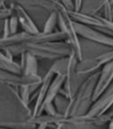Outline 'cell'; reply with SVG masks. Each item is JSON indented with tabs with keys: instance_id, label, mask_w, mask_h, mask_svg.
<instances>
[{
	"instance_id": "1",
	"label": "cell",
	"mask_w": 113,
	"mask_h": 129,
	"mask_svg": "<svg viewBox=\"0 0 113 129\" xmlns=\"http://www.w3.org/2000/svg\"><path fill=\"white\" fill-rule=\"evenodd\" d=\"M32 109L19 97L18 90L0 81V127L7 129H35L28 122Z\"/></svg>"
},
{
	"instance_id": "2",
	"label": "cell",
	"mask_w": 113,
	"mask_h": 129,
	"mask_svg": "<svg viewBox=\"0 0 113 129\" xmlns=\"http://www.w3.org/2000/svg\"><path fill=\"white\" fill-rule=\"evenodd\" d=\"M5 54L13 60L14 56H19L23 53L33 55L37 59L55 60L66 57L72 50L67 41H48V42H30L12 46L3 50Z\"/></svg>"
},
{
	"instance_id": "3",
	"label": "cell",
	"mask_w": 113,
	"mask_h": 129,
	"mask_svg": "<svg viewBox=\"0 0 113 129\" xmlns=\"http://www.w3.org/2000/svg\"><path fill=\"white\" fill-rule=\"evenodd\" d=\"M100 71L89 76L80 86L76 94L69 102L67 118L84 116L89 112L93 105V94Z\"/></svg>"
},
{
	"instance_id": "4",
	"label": "cell",
	"mask_w": 113,
	"mask_h": 129,
	"mask_svg": "<svg viewBox=\"0 0 113 129\" xmlns=\"http://www.w3.org/2000/svg\"><path fill=\"white\" fill-rule=\"evenodd\" d=\"M66 41V36L61 31L52 34H44L40 32L38 34H27L25 32L17 33L7 38L0 37V50H5L16 45L25 44L30 42H48V41Z\"/></svg>"
},
{
	"instance_id": "5",
	"label": "cell",
	"mask_w": 113,
	"mask_h": 129,
	"mask_svg": "<svg viewBox=\"0 0 113 129\" xmlns=\"http://www.w3.org/2000/svg\"><path fill=\"white\" fill-rule=\"evenodd\" d=\"M58 22L60 31L66 36V41L69 44L72 52L77 58L78 61L83 60L82 45L74 27V21L69 17L68 11L63 7L58 12Z\"/></svg>"
},
{
	"instance_id": "6",
	"label": "cell",
	"mask_w": 113,
	"mask_h": 129,
	"mask_svg": "<svg viewBox=\"0 0 113 129\" xmlns=\"http://www.w3.org/2000/svg\"><path fill=\"white\" fill-rule=\"evenodd\" d=\"M0 81L16 90L22 87H27L31 89L32 93H34L41 86L42 77L39 75H23L0 70Z\"/></svg>"
},
{
	"instance_id": "7",
	"label": "cell",
	"mask_w": 113,
	"mask_h": 129,
	"mask_svg": "<svg viewBox=\"0 0 113 129\" xmlns=\"http://www.w3.org/2000/svg\"><path fill=\"white\" fill-rule=\"evenodd\" d=\"M5 5L6 7L10 5H19L29 15L37 13L40 11H43L47 14H50L53 12H58L64 7L60 0H6Z\"/></svg>"
},
{
	"instance_id": "8",
	"label": "cell",
	"mask_w": 113,
	"mask_h": 129,
	"mask_svg": "<svg viewBox=\"0 0 113 129\" xmlns=\"http://www.w3.org/2000/svg\"><path fill=\"white\" fill-rule=\"evenodd\" d=\"M74 27L78 36L80 35L87 40H90V41H95L101 45H104V46L110 47L113 48V38L110 36L106 35L91 26H85V25L80 24V23L74 22Z\"/></svg>"
},
{
	"instance_id": "9",
	"label": "cell",
	"mask_w": 113,
	"mask_h": 129,
	"mask_svg": "<svg viewBox=\"0 0 113 129\" xmlns=\"http://www.w3.org/2000/svg\"><path fill=\"white\" fill-rule=\"evenodd\" d=\"M113 105V81L103 94L93 103L90 110L86 115L101 116L107 113Z\"/></svg>"
},
{
	"instance_id": "10",
	"label": "cell",
	"mask_w": 113,
	"mask_h": 129,
	"mask_svg": "<svg viewBox=\"0 0 113 129\" xmlns=\"http://www.w3.org/2000/svg\"><path fill=\"white\" fill-rule=\"evenodd\" d=\"M78 60L74 54L71 52V54L68 56L62 57L57 59L53 62V64L50 66L49 70L55 75L64 76L67 77L73 72H76V68L77 65Z\"/></svg>"
},
{
	"instance_id": "11",
	"label": "cell",
	"mask_w": 113,
	"mask_h": 129,
	"mask_svg": "<svg viewBox=\"0 0 113 129\" xmlns=\"http://www.w3.org/2000/svg\"><path fill=\"white\" fill-rule=\"evenodd\" d=\"M113 81V61L107 62L103 65V69L100 71L99 77L95 87L93 94V103L104 92V90L109 87L110 83Z\"/></svg>"
},
{
	"instance_id": "12",
	"label": "cell",
	"mask_w": 113,
	"mask_h": 129,
	"mask_svg": "<svg viewBox=\"0 0 113 129\" xmlns=\"http://www.w3.org/2000/svg\"><path fill=\"white\" fill-rule=\"evenodd\" d=\"M87 77H88L86 76L73 72L72 74L66 77L62 88L59 91V94L68 99H72Z\"/></svg>"
},
{
	"instance_id": "13",
	"label": "cell",
	"mask_w": 113,
	"mask_h": 129,
	"mask_svg": "<svg viewBox=\"0 0 113 129\" xmlns=\"http://www.w3.org/2000/svg\"><path fill=\"white\" fill-rule=\"evenodd\" d=\"M7 7L12 9V13L18 18L19 24L20 25L21 28L23 29V32L32 34L40 33L39 28L36 26L33 19H32V18L29 16V14L24 10L22 7L16 5H10Z\"/></svg>"
},
{
	"instance_id": "14",
	"label": "cell",
	"mask_w": 113,
	"mask_h": 129,
	"mask_svg": "<svg viewBox=\"0 0 113 129\" xmlns=\"http://www.w3.org/2000/svg\"><path fill=\"white\" fill-rule=\"evenodd\" d=\"M54 77V75L50 70H48L42 77V82H41V86L38 89L37 98L35 99V103H34L33 108L32 109V117H36V116L41 115V109L45 101L47 90H48V87L50 85Z\"/></svg>"
},
{
	"instance_id": "15",
	"label": "cell",
	"mask_w": 113,
	"mask_h": 129,
	"mask_svg": "<svg viewBox=\"0 0 113 129\" xmlns=\"http://www.w3.org/2000/svg\"><path fill=\"white\" fill-rule=\"evenodd\" d=\"M19 66L23 75H39L38 59L28 53H23L19 55Z\"/></svg>"
},
{
	"instance_id": "16",
	"label": "cell",
	"mask_w": 113,
	"mask_h": 129,
	"mask_svg": "<svg viewBox=\"0 0 113 129\" xmlns=\"http://www.w3.org/2000/svg\"><path fill=\"white\" fill-rule=\"evenodd\" d=\"M67 119L65 116L61 115V114L56 113L54 115H48V114H41L40 116H36V117H31L28 119V122L32 123V124L35 125V126H39V125H44L47 126H54L56 127L59 126L60 124L66 122Z\"/></svg>"
},
{
	"instance_id": "17",
	"label": "cell",
	"mask_w": 113,
	"mask_h": 129,
	"mask_svg": "<svg viewBox=\"0 0 113 129\" xmlns=\"http://www.w3.org/2000/svg\"><path fill=\"white\" fill-rule=\"evenodd\" d=\"M101 65L98 63L95 58H83L82 61H78L76 68V72L80 75L89 77L98 71Z\"/></svg>"
},
{
	"instance_id": "18",
	"label": "cell",
	"mask_w": 113,
	"mask_h": 129,
	"mask_svg": "<svg viewBox=\"0 0 113 129\" xmlns=\"http://www.w3.org/2000/svg\"><path fill=\"white\" fill-rule=\"evenodd\" d=\"M68 13L71 19L74 22L88 26H90L91 27H101L103 26V23L96 16H90L88 14L82 13L76 11H68Z\"/></svg>"
},
{
	"instance_id": "19",
	"label": "cell",
	"mask_w": 113,
	"mask_h": 129,
	"mask_svg": "<svg viewBox=\"0 0 113 129\" xmlns=\"http://www.w3.org/2000/svg\"><path fill=\"white\" fill-rule=\"evenodd\" d=\"M65 79H66V77H65L64 76H61V75L54 76L52 82H51L50 85H49V87H48L47 96H46V99H45L44 103H43V105H42V107L46 104L52 103L53 101H54V98L59 94L60 90L62 88ZM42 107H41V108H42ZM41 114H42V112H41Z\"/></svg>"
},
{
	"instance_id": "20",
	"label": "cell",
	"mask_w": 113,
	"mask_h": 129,
	"mask_svg": "<svg viewBox=\"0 0 113 129\" xmlns=\"http://www.w3.org/2000/svg\"><path fill=\"white\" fill-rule=\"evenodd\" d=\"M0 70L15 74H22L19 62L7 57L2 50H0Z\"/></svg>"
},
{
	"instance_id": "21",
	"label": "cell",
	"mask_w": 113,
	"mask_h": 129,
	"mask_svg": "<svg viewBox=\"0 0 113 129\" xmlns=\"http://www.w3.org/2000/svg\"><path fill=\"white\" fill-rule=\"evenodd\" d=\"M69 102H70V99H67V98L63 97V96L58 94V95L54 98V101H53V104H54V105L56 112L66 117L67 112H68V110Z\"/></svg>"
},
{
	"instance_id": "22",
	"label": "cell",
	"mask_w": 113,
	"mask_h": 129,
	"mask_svg": "<svg viewBox=\"0 0 113 129\" xmlns=\"http://www.w3.org/2000/svg\"><path fill=\"white\" fill-rule=\"evenodd\" d=\"M58 12H53L47 18V20L45 21L44 27H43L42 33L44 34H52L54 32V28L58 22Z\"/></svg>"
},
{
	"instance_id": "23",
	"label": "cell",
	"mask_w": 113,
	"mask_h": 129,
	"mask_svg": "<svg viewBox=\"0 0 113 129\" xmlns=\"http://www.w3.org/2000/svg\"><path fill=\"white\" fill-rule=\"evenodd\" d=\"M96 17L101 20V22L103 23V26L101 27H93V28L113 38V21H108L103 19V17H99V16H96Z\"/></svg>"
},
{
	"instance_id": "24",
	"label": "cell",
	"mask_w": 113,
	"mask_h": 129,
	"mask_svg": "<svg viewBox=\"0 0 113 129\" xmlns=\"http://www.w3.org/2000/svg\"><path fill=\"white\" fill-rule=\"evenodd\" d=\"M95 59L98 61V63L101 66L103 64L104 65L107 62H110V61H113V49L107 50V51L98 54L96 57H95Z\"/></svg>"
},
{
	"instance_id": "25",
	"label": "cell",
	"mask_w": 113,
	"mask_h": 129,
	"mask_svg": "<svg viewBox=\"0 0 113 129\" xmlns=\"http://www.w3.org/2000/svg\"><path fill=\"white\" fill-rule=\"evenodd\" d=\"M19 94V97L22 99V101L25 105H29L30 106L31 104V97H32V91H31L30 88H27V87H22V88H19L18 90Z\"/></svg>"
},
{
	"instance_id": "26",
	"label": "cell",
	"mask_w": 113,
	"mask_h": 129,
	"mask_svg": "<svg viewBox=\"0 0 113 129\" xmlns=\"http://www.w3.org/2000/svg\"><path fill=\"white\" fill-rule=\"evenodd\" d=\"M7 20H8V26H9V29H10V34L11 35H13V34H17L18 29H19V26L18 18L12 13V15L7 19Z\"/></svg>"
},
{
	"instance_id": "27",
	"label": "cell",
	"mask_w": 113,
	"mask_h": 129,
	"mask_svg": "<svg viewBox=\"0 0 113 129\" xmlns=\"http://www.w3.org/2000/svg\"><path fill=\"white\" fill-rule=\"evenodd\" d=\"M103 12H104V18L108 21H112V13H111V5L109 1H105L103 3Z\"/></svg>"
},
{
	"instance_id": "28",
	"label": "cell",
	"mask_w": 113,
	"mask_h": 129,
	"mask_svg": "<svg viewBox=\"0 0 113 129\" xmlns=\"http://www.w3.org/2000/svg\"><path fill=\"white\" fill-rule=\"evenodd\" d=\"M12 14V11L11 8L6 7V8L0 9V20H5V19H8L11 15Z\"/></svg>"
},
{
	"instance_id": "29",
	"label": "cell",
	"mask_w": 113,
	"mask_h": 129,
	"mask_svg": "<svg viewBox=\"0 0 113 129\" xmlns=\"http://www.w3.org/2000/svg\"><path fill=\"white\" fill-rule=\"evenodd\" d=\"M3 35H2L1 38H7L11 35L10 34V29H9V26H8V20L5 19L3 21Z\"/></svg>"
},
{
	"instance_id": "30",
	"label": "cell",
	"mask_w": 113,
	"mask_h": 129,
	"mask_svg": "<svg viewBox=\"0 0 113 129\" xmlns=\"http://www.w3.org/2000/svg\"><path fill=\"white\" fill-rule=\"evenodd\" d=\"M56 127L58 129H76L71 123H68V122H64V123H62V124H60L59 126H57Z\"/></svg>"
},
{
	"instance_id": "31",
	"label": "cell",
	"mask_w": 113,
	"mask_h": 129,
	"mask_svg": "<svg viewBox=\"0 0 113 129\" xmlns=\"http://www.w3.org/2000/svg\"><path fill=\"white\" fill-rule=\"evenodd\" d=\"M83 0H74V11L76 12H79L81 10L82 6H83Z\"/></svg>"
},
{
	"instance_id": "32",
	"label": "cell",
	"mask_w": 113,
	"mask_h": 129,
	"mask_svg": "<svg viewBox=\"0 0 113 129\" xmlns=\"http://www.w3.org/2000/svg\"><path fill=\"white\" fill-rule=\"evenodd\" d=\"M6 0H0V9L6 8V5H5Z\"/></svg>"
},
{
	"instance_id": "33",
	"label": "cell",
	"mask_w": 113,
	"mask_h": 129,
	"mask_svg": "<svg viewBox=\"0 0 113 129\" xmlns=\"http://www.w3.org/2000/svg\"><path fill=\"white\" fill-rule=\"evenodd\" d=\"M48 126H44V125H39V126H36L35 129H47Z\"/></svg>"
},
{
	"instance_id": "34",
	"label": "cell",
	"mask_w": 113,
	"mask_h": 129,
	"mask_svg": "<svg viewBox=\"0 0 113 129\" xmlns=\"http://www.w3.org/2000/svg\"><path fill=\"white\" fill-rule=\"evenodd\" d=\"M0 129H7V128H3V127H0Z\"/></svg>"
},
{
	"instance_id": "35",
	"label": "cell",
	"mask_w": 113,
	"mask_h": 129,
	"mask_svg": "<svg viewBox=\"0 0 113 129\" xmlns=\"http://www.w3.org/2000/svg\"><path fill=\"white\" fill-rule=\"evenodd\" d=\"M55 129H58V128H57V127H55Z\"/></svg>"
}]
</instances>
